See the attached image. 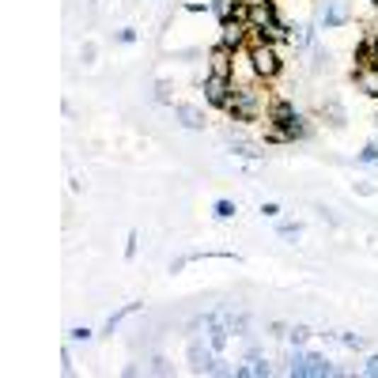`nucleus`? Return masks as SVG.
<instances>
[{
    "mask_svg": "<svg viewBox=\"0 0 378 378\" xmlns=\"http://www.w3.org/2000/svg\"><path fill=\"white\" fill-rule=\"evenodd\" d=\"M250 64H253V72H258V80L261 84H273L276 76L284 72V53H280V46L276 42H250Z\"/></svg>",
    "mask_w": 378,
    "mask_h": 378,
    "instance_id": "f257e3e1",
    "label": "nucleus"
},
{
    "mask_svg": "<svg viewBox=\"0 0 378 378\" xmlns=\"http://www.w3.org/2000/svg\"><path fill=\"white\" fill-rule=\"evenodd\" d=\"M287 374L292 378H329V374H337V367H333V360L321 355V352L295 348L292 360H287Z\"/></svg>",
    "mask_w": 378,
    "mask_h": 378,
    "instance_id": "f03ea898",
    "label": "nucleus"
},
{
    "mask_svg": "<svg viewBox=\"0 0 378 378\" xmlns=\"http://www.w3.org/2000/svg\"><path fill=\"white\" fill-rule=\"evenodd\" d=\"M201 91H205V103H208V106H216V110H227V103H231V91H235V84H231V76L205 72V80H201Z\"/></svg>",
    "mask_w": 378,
    "mask_h": 378,
    "instance_id": "7ed1b4c3",
    "label": "nucleus"
},
{
    "mask_svg": "<svg viewBox=\"0 0 378 378\" xmlns=\"http://www.w3.org/2000/svg\"><path fill=\"white\" fill-rule=\"evenodd\" d=\"M189 363H193L197 374H216V363H219V352L212 348V344L205 340H189Z\"/></svg>",
    "mask_w": 378,
    "mask_h": 378,
    "instance_id": "20e7f679",
    "label": "nucleus"
},
{
    "mask_svg": "<svg viewBox=\"0 0 378 378\" xmlns=\"http://www.w3.org/2000/svg\"><path fill=\"white\" fill-rule=\"evenodd\" d=\"M276 19H280V8H276V0H250V16H246V23H250L253 30L273 27Z\"/></svg>",
    "mask_w": 378,
    "mask_h": 378,
    "instance_id": "39448f33",
    "label": "nucleus"
},
{
    "mask_svg": "<svg viewBox=\"0 0 378 378\" xmlns=\"http://www.w3.org/2000/svg\"><path fill=\"white\" fill-rule=\"evenodd\" d=\"M219 46H227V50H246V46H250V23H239V19L219 23Z\"/></svg>",
    "mask_w": 378,
    "mask_h": 378,
    "instance_id": "423d86ee",
    "label": "nucleus"
},
{
    "mask_svg": "<svg viewBox=\"0 0 378 378\" xmlns=\"http://www.w3.org/2000/svg\"><path fill=\"white\" fill-rule=\"evenodd\" d=\"M299 114V110H295V103H292V98H269V110H265V121H269V125L273 129H287V125H292V118Z\"/></svg>",
    "mask_w": 378,
    "mask_h": 378,
    "instance_id": "0eeeda50",
    "label": "nucleus"
},
{
    "mask_svg": "<svg viewBox=\"0 0 378 378\" xmlns=\"http://www.w3.org/2000/svg\"><path fill=\"white\" fill-rule=\"evenodd\" d=\"M352 23V8L348 0H326V12H321V27L326 30H340Z\"/></svg>",
    "mask_w": 378,
    "mask_h": 378,
    "instance_id": "6e6552de",
    "label": "nucleus"
},
{
    "mask_svg": "<svg viewBox=\"0 0 378 378\" xmlns=\"http://www.w3.org/2000/svg\"><path fill=\"white\" fill-rule=\"evenodd\" d=\"M174 118H178V125L189 129V132H205V125H208L205 110L193 106V103H174Z\"/></svg>",
    "mask_w": 378,
    "mask_h": 378,
    "instance_id": "1a4fd4ad",
    "label": "nucleus"
},
{
    "mask_svg": "<svg viewBox=\"0 0 378 378\" xmlns=\"http://www.w3.org/2000/svg\"><path fill=\"white\" fill-rule=\"evenodd\" d=\"M205 61H208V72H216V76H231V69H235V50H227V46H216L205 53Z\"/></svg>",
    "mask_w": 378,
    "mask_h": 378,
    "instance_id": "9d476101",
    "label": "nucleus"
},
{
    "mask_svg": "<svg viewBox=\"0 0 378 378\" xmlns=\"http://www.w3.org/2000/svg\"><path fill=\"white\" fill-rule=\"evenodd\" d=\"M352 84L360 87L367 98H378V64H367V69H355L352 72Z\"/></svg>",
    "mask_w": 378,
    "mask_h": 378,
    "instance_id": "9b49d317",
    "label": "nucleus"
},
{
    "mask_svg": "<svg viewBox=\"0 0 378 378\" xmlns=\"http://www.w3.org/2000/svg\"><path fill=\"white\" fill-rule=\"evenodd\" d=\"M321 118H326L333 129H340L344 121H348V110L340 106V98H326V103H321Z\"/></svg>",
    "mask_w": 378,
    "mask_h": 378,
    "instance_id": "f8f14e48",
    "label": "nucleus"
},
{
    "mask_svg": "<svg viewBox=\"0 0 378 378\" xmlns=\"http://www.w3.org/2000/svg\"><path fill=\"white\" fill-rule=\"evenodd\" d=\"M140 307H144V303H125L121 310H114V314L106 318V326H103V337H114V329H118V326H121V321H125L129 314H137Z\"/></svg>",
    "mask_w": 378,
    "mask_h": 378,
    "instance_id": "ddd939ff",
    "label": "nucleus"
},
{
    "mask_svg": "<svg viewBox=\"0 0 378 378\" xmlns=\"http://www.w3.org/2000/svg\"><path fill=\"white\" fill-rule=\"evenodd\" d=\"M310 42H314V30H310V27H295V23H292V30H287V46H292V50H307Z\"/></svg>",
    "mask_w": 378,
    "mask_h": 378,
    "instance_id": "4468645a",
    "label": "nucleus"
},
{
    "mask_svg": "<svg viewBox=\"0 0 378 378\" xmlns=\"http://www.w3.org/2000/svg\"><path fill=\"white\" fill-rule=\"evenodd\" d=\"M333 69V53L326 50V46H314V53H310V72H329Z\"/></svg>",
    "mask_w": 378,
    "mask_h": 378,
    "instance_id": "2eb2a0df",
    "label": "nucleus"
},
{
    "mask_svg": "<svg viewBox=\"0 0 378 378\" xmlns=\"http://www.w3.org/2000/svg\"><path fill=\"white\" fill-rule=\"evenodd\" d=\"M321 337H333V340H340L348 352H360L363 344H367V340L360 337V333H348V329H340V333H321Z\"/></svg>",
    "mask_w": 378,
    "mask_h": 378,
    "instance_id": "dca6fc26",
    "label": "nucleus"
},
{
    "mask_svg": "<svg viewBox=\"0 0 378 378\" xmlns=\"http://www.w3.org/2000/svg\"><path fill=\"white\" fill-rule=\"evenodd\" d=\"M239 12V0H212V16L219 19V23H231Z\"/></svg>",
    "mask_w": 378,
    "mask_h": 378,
    "instance_id": "f3484780",
    "label": "nucleus"
},
{
    "mask_svg": "<svg viewBox=\"0 0 378 378\" xmlns=\"http://www.w3.org/2000/svg\"><path fill=\"white\" fill-rule=\"evenodd\" d=\"M227 140H231V151L242 155V159H258V155H265L258 144H250V140H235V137H227Z\"/></svg>",
    "mask_w": 378,
    "mask_h": 378,
    "instance_id": "a211bd4d",
    "label": "nucleus"
},
{
    "mask_svg": "<svg viewBox=\"0 0 378 378\" xmlns=\"http://www.w3.org/2000/svg\"><path fill=\"white\" fill-rule=\"evenodd\" d=\"M235 212H239V205L227 201V197H219V201L212 205V216H216V219H235Z\"/></svg>",
    "mask_w": 378,
    "mask_h": 378,
    "instance_id": "6ab92c4d",
    "label": "nucleus"
},
{
    "mask_svg": "<svg viewBox=\"0 0 378 378\" xmlns=\"http://www.w3.org/2000/svg\"><path fill=\"white\" fill-rule=\"evenodd\" d=\"M310 337H314V329H310V326H292V329H287V340H292L295 348H303Z\"/></svg>",
    "mask_w": 378,
    "mask_h": 378,
    "instance_id": "aec40b11",
    "label": "nucleus"
},
{
    "mask_svg": "<svg viewBox=\"0 0 378 378\" xmlns=\"http://www.w3.org/2000/svg\"><path fill=\"white\" fill-rule=\"evenodd\" d=\"M355 159H360V163H378V137L371 144H363V148L355 151Z\"/></svg>",
    "mask_w": 378,
    "mask_h": 378,
    "instance_id": "412c9836",
    "label": "nucleus"
},
{
    "mask_svg": "<svg viewBox=\"0 0 378 378\" xmlns=\"http://www.w3.org/2000/svg\"><path fill=\"white\" fill-rule=\"evenodd\" d=\"M155 103H163V106H174V95H171V84L159 80L155 84Z\"/></svg>",
    "mask_w": 378,
    "mask_h": 378,
    "instance_id": "4be33fe9",
    "label": "nucleus"
},
{
    "mask_svg": "<svg viewBox=\"0 0 378 378\" xmlns=\"http://www.w3.org/2000/svg\"><path fill=\"white\" fill-rule=\"evenodd\" d=\"M276 235H280V239H299V235H303V224H292V219H284V224L276 227Z\"/></svg>",
    "mask_w": 378,
    "mask_h": 378,
    "instance_id": "5701e85b",
    "label": "nucleus"
},
{
    "mask_svg": "<svg viewBox=\"0 0 378 378\" xmlns=\"http://www.w3.org/2000/svg\"><path fill=\"white\" fill-rule=\"evenodd\" d=\"M148 371H151V374H174V367H171V360H166V355H155Z\"/></svg>",
    "mask_w": 378,
    "mask_h": 378,
    "instance_id": "b1692460",
    "label": "nucleus"
},
{
    "mask_svg": "<svg viewBox=\"0 0 378 378\" xmlns=\"http://www.w3.org/2000/svg\"><path fill=\"white\" fill-rule=\"evenodd\" d=\"M69 340H72V344H87V340H91V329H87V326H76V329H69Z\"/></svg>",
    "mask_w": 378,
    "mask_h": 378,
    "instance_id": "393cba45",
    "label": "nucleus"
},
{
    "mask_svg": "<svg viewBox=\"0 0 378 378\" xmlns=\"http://www.w3.org/2000/svg\"><path fill=\"white\" fill-rule=\"evenodd\" d=\"M367 46H371V64H378V27L367 30Z\"/></svg>",
    "mask_w": 378,
    "mask_h": 378,
    "instance_id": "a878e982",
    "label": "nucleus"
},
{
    "mask_svg": "<svg viewBox=\"0 0 378 378\" xmlns=\"http://www.w3.org/2000/svg\"><path fill=\"white\" fill-rule=\"evenodd\" d=\"M114 42H121V46H132V42H137V30H132V27H121L118 35H114Z\"/></svg>",
    "mask_w": 378,
    "mask_h": 378,
    "instance_id": "bb28decb",
    "label": "nucleus"
},
{
    "mask_svg": "<svg viewBox=\"0 0 378 378\" xmlns=\"http://www.w3.org/2000/svg\"><path fill=\"white\" fill-rule=\"evenodd\" d=\"M363 374H367V378H378V352L363 360Z\"/></svg>",
    "mask_w": 378,
    "mask_h": 378,
    "instance_id": "cd10ccee",
    "label": "nucleus"
},
{
    "mask_svg": "<svg viewBox=\"0 0 378 378\" xmlns=\"http://www.w3.org/2000/svg\"><path fill=\"white\" fill-rule=\"evenodd\" d=\"M95 53H98V50H95V42H84V50H80V57H84L87 64H91V61H95Z\"/></svg>",
    "mask_w": 378,
    "mask_h": 378,
    "instance_id": "c85d7f7f",
    "label": "nucleus"
},
{
    "mask_svg": "<svg viewBox=\"0 0 378 378\" xmlns=\"http://www.w3.org/2000/svg\"><path fill=\"white\" fill-rule=\"evenodd\" d=\"M261 212L269 216V219H276V216H280V205H276V201H265V205H261Z\"/></svg>",
    "mask_w": 378,
    "mask_h": 378,
    "instance_id": "c756f323",
    "label": "nucleus"
},
{
    "mask_svg": "<svg viewBox=\"0 0 378 378\" xmlns=\"http://www.w3.org/2000/svg\"><path fill=\"white\" fill-rule=\"evenodd\" d=\"M318 216H321V219H326V224H333V227H340V219H337V216H333V208H318Z\"/></svg>",
    "mask_w": 378,
    "mask_h": 378,
    "instance_id": "7c9ffc66",
    "label": "nucleus"
},
{
    "mask_svg": "<svg viewBox=\"0 0 378 378\" xmlns=\"http://www.w3.org/2000/svg\"><path fill=\"white\" fill-rule=\"evenodd\" d=\"M287 329H292V326H284V321H273V326H269L273 337H287Z\"/></svg>",
    "mask_w": 378,
    "mask_h": 378,
    "instance_id": "2f4dec72",
    "label": "nucleus"
},
{
    "mask_svg": "<svg viewBox=\"0 0 378 378\" xmlns=\"http://www.w3.org/2000/svg\"><path fill=\"white\" fill-rule=\"evenodd\" d=\"M125 258H137V231H132L129 242H125Z\"/></svg>",
    "mask_w": 378,
    "mask_h": 378,
    "instance_id": "473e14b6",
    "label": "nucleus"
},
{
    "mask_svg": "<svg viewBox=\"0 0 378 378\" xmlns=\"http://www.w3.org/2000/svg\"><path fill=\"white\" fill-rule=\"evenodd\" d=\"M61 371H64V374H72V355H69V348L61 352Z\"/></svg>",
    "mask_w": 378,
    "mask_h": 378,
    "instance_id": "72a5a7b5",
    "label": "nucleus"
},
{
    "mask_svg": "<svg viewBox=\"0 0 378 378\" xmlns=\"http://www.w3.org/2000/svg\"><path fill=\"white\" fill-rule=\"evenodd\" d=\"M355 193H363V197H374V185H371V182H360V185H355Z\"/></svg>",
    "mask_w": 378,
    "mask_h": 378,
    "instance_id": "f704fd0d",
    "label": "nucleus"
},
{
    "mask_svg": "<svg viewBox=\"0 0 378 378\" xmlns=\"http://www.w3.org/2000/svg\"><path fill=\"white\" fill-rule=\"evenodd\" d=\"M374 132H378V106H374Z\"/></svg>",
    "mask_w": 378,
    "mask_h": 378,
    "instance_id": "c9c22d12",
    "label": "nucleus"
},
{
    "mask_svg": "<svg viewBox=\"0 0 378 378\" xmlns=\"http://www.w3.org/2000/svg\"><path fill=\"white\" fill-rule=\"evenodd\" d=\"M367 4H371V8H374V12H378V0H367Z\"/></svg>",
    "mask_w": 378,
    "mask_h": 378,
    "instance_id": "e433bc0d",
    "label": "nucleus"
}]
</instances>
